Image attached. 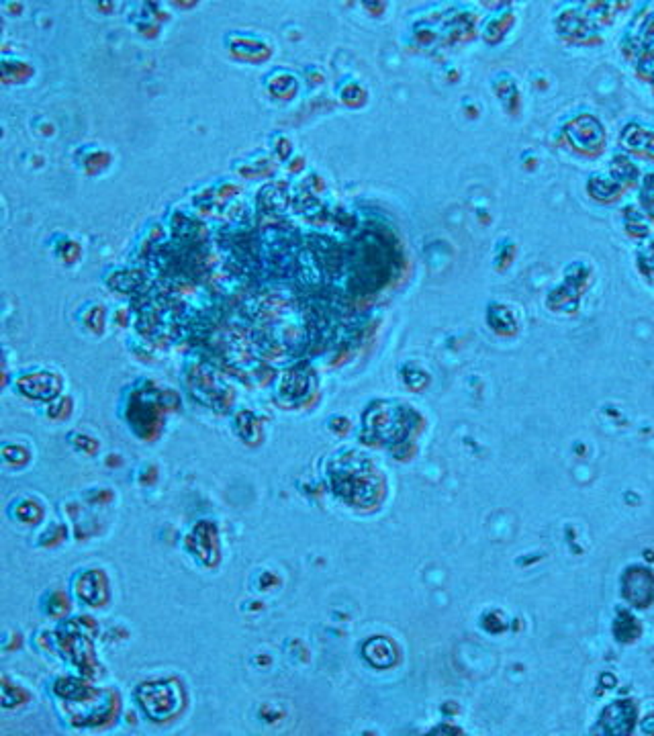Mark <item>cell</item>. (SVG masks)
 I'll return each mask as SVG.
<instances>
[{
	"mask_svg": "<svg viewBox=\"0 0 654 736\" xmlns=\"http://www.w3.org/2000/svg\"><path fill=\"white\" fill-rule=\"evenodd\" d=\"M137 700L151 718L164 720L180 706V693L172 681H151L139 687Z\"/></svg>",
	"mask_w": 654,
	"mask_h": 736,
	"instance_id": "obj_1",
	"label": "cell"
},
{
	"mask_svg": "<svg viewBox=\"0 0 654 736\" xmlns=\"http://www.w3.org/2000/svg\"><path fill=\"white\" fill-rule=\"evenodd\" d=\"M78 591H80V597L89 603H100L107 595V585H105V579L98 575V573H86L82 579H80V585H78Z\"/></svg>",
	"mask_w": 654,
	"mask_h": 736,
	"instance_id": "obj_2",
	"label": "cell"
},
{
	"mask_svg": "<svg viewBox=\"0 0 654 736\" xmlns=\"http://www.w3.org/2000/svg\"><path fill=\"white\" fill-rule=\"evenodd\" d=\"M39 516H41V509H39V505L33 503V501H25V503L19 507V518L25 520V522H37Z\"/></svg>",
	"mask_w": 654,
	"mask_h": 736,
	"instance_id": "obj_3",
	"label": "cell"
}]
</instances>
